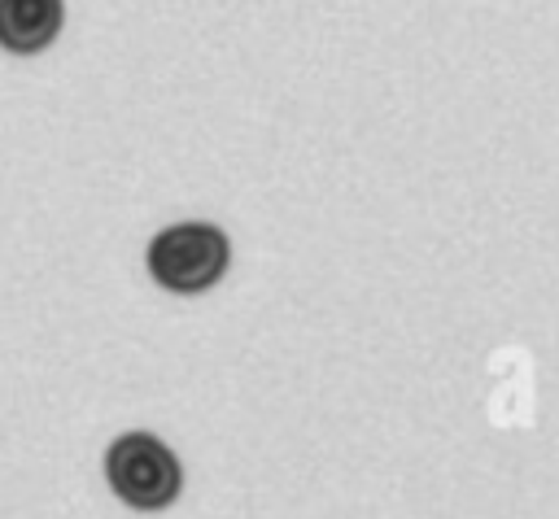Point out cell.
I'll return each mask as SVG.
<instances>
[{
  "label": "cell",
  "instance_id": "cell-2",
  "mask_svg": "<svg viewBox=\"0 0 559 519\" xmlns=\"http://www.w3.org/2000/svg\"><path fill=\"white\" fill-rule=\"evenodd\" d=\"M105 480L135 510H162L183 488L179 458L148 432H127L105 449Z\"/></svg>",
  "mask_w": 559,
  "mask_h": 519
},
{
  "label": "cell",
  "instance_id": "cell-3",
  "mask_svg": "<svg viewBox=\"0 0 559 519\" xmlns=\"http://www.w3.org/2000/svg\"><path fill=\"white\" fill-rule=\"evenodd\" d=\"M66 22L61 0H0V48L31 57L44 52Z\"/></svg>",
  "mask_w": 559,
  "mask_h": 519
},
{
  "label": "cell",
  "instance_id": "cell-1",
  "mask_svg": "<svg viewBox=\"0 0 559 519\" xmlns=\"http://www.w3.org/2000/svg\"><path fill=\"white\" fill-rule=\"evenodd\" d=\"M227 236L214 222H175L148 240V275L166 292H205L227 270Z\"/></svg>",
  "mask_w": 559,
  "mask_h": 519
}]
</instances>
